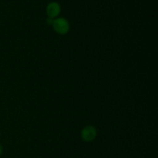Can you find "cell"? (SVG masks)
Wrapping results in <instances>:
<instances>
[{"label":"cell","mask_w":158,"mask_h":158,"mask_svg":"<svg viewBox=\"0 0 158 158\" xmlns=\"http://www.w3.org/2000/svg\"><path fill=\"white\" fill-rule=\"evenodd\" d=\"M53 20H54V19L49 18H49L46 19V23H47V24H49V25H52Z\"/></svg>","instance_id":"277c9868"},{"label":"cell","mask_w":158,"mask_h":158,"mask_svg":"<svg viewBox=\"0 0 158 158\" xmlns=\"http://www.w3.org/2000/svg\"><path fill=\"white\" fill-rule=\"evenodd\" d=\"M2 152H3V148H2V145L0 143V156L2 154Z\"/></svg>","instance_id":"5b68a950"},{"label":"cell","mask_w":158,"mask_h":158,"mask_svg":"<svg viewBox=\"0 0 158 158\" xmlns=\"http://www.w3.org/2000/svg\"><path fill=\"white\" fill-rule=\"evenodd\" d=\"M97 131L94 126H86L82 130L81 137L84 141L91 142L97 137Z\"/></svg>","instance_id":"7a4b0ae2"},{"label":"cell","mask_w":158,"mask_h":158,"mask_svg":"<svg viewBox=\"0 0 158 158\" xmlns=\"http://www.w3.org/2000/svg\"><path fill=\"white\" fill-rule=\"evenodd\" d=\"M52 26H53L56 32L60 35H65L69 30V22L64 18L54 19Z\"/></svg>","instance_id":"6da1fadb"},{"label":"cell","mask_w":158,"mask_h":158,"mask_svg":"<svg viewBox=\"0 0 158 158\" xmlns=\"http://www.w3.org/2000/svg\"><path fill=\"white\" fill-rule=\"evenodd\" d=\"M61 12L60 5L56 2H52L46 7V13L49 18H56Z\"/></svg>","instance_id":"3957f363"}]
</instances>
